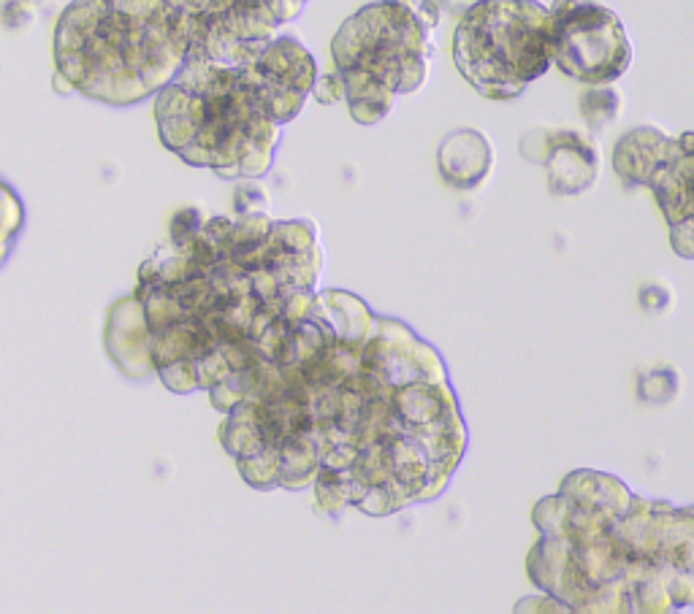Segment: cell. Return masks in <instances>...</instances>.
Wrapping results in <instances>:
<instances>
[{
  "instance_id": "16",
  "label": "cell",
  "mask_w": 694,
  "mask_h": 614,
  "mask_svg": "<svg viewBox=\"0 0 694 614\" xmlns=\"http://www.w3.org/2000/svg\"><path fill=\"white\" fill-rule=\"evenodd\" d=\"M679 393V376L670 369L652 371L641 380V398L648 404H668Z\"/></svg>"
},
{
  "instance_id": "18",
  "label": "cell",
  "mask_w": 694,
  "mask_h": 614,
  "mask_svg": "<svg viewBox=\"0 0 694 614\" xmlns=\"http://www.w3.org/2000/svg\"><path fill=\"white\" fill-rule=\"evenodd\" d=\"M234 208H237L239 214H253V212H269V199H266L264 188H258V184H242V188L237 190V199H234Z\"/></svg>"
},
{
  "instance_id": "9",
  "label": "cell",
  "mask_w": 694,
  "mask_h": 614,
  "mask_svg": "<svg viewBox=\"0 0 694 614\" xmlns=\"http://www.w3.org/2000/svg\"><path fill=\"white\" fill-rule=\"evenodd\" d=\"M521 155L548 174L554 195H581L594 188L603 168L600 146L586 130L538 128L521 139Z\"/></svg>"
},
{
  "instance_id": "4",
  "label": "cell",
  "mask_w": 694,
  "mask_h": 614,
  "mask_svg": "<svg viewBox=\"0 0 694 614\" xmlns=\"http://www.w3.org/2000/svg\"><path fill=\"white\" fill-rule=\"evenodd\" d=\"M193 43L190 16L172 0H71L54 27V74L106 106L157 95Z\"/></svg>"
},
{
  "instance_id": "11",
  "label": "cell",
  "mask_w": 694,
  "mask_h": 614,
  "mask_svg": "<svg viewBox=\"0 0 694 614\" xmlns=\"http://www.w3.org/2000/svg\"><path fill=\"white\" fill-rule=\"evenodd\" d=\"M440 177L456 190H478L494 168V146L475 128L451 130L437 150Z\"/></svg>"
},
{
  "instance_id": "8",
  "label": "cell",
  "mask_w": 694,
  "mask_h": 614,
  "mask_svg": "<svg viewBox=\"0 0 694 614\" xmlns=\"http://www.w3.org/2000/svg\"><path fill=\"white\" fill-rule=\"evenodd\" d=\"M193 25V43L215 60H239L296 20L307 0H172Z\"/></svg>"
},
{
  "instance_id": "22",
  "label": "cell",
  "mask_w": 694,
  "mask_h": 614,
  "mask_svg": "<svg viewBox=\"0 0 694 614\" xmlns=\"http://www.w3.org/2000/svg\"><path fill=\"white\" fill-rule=\"evenodd\" d=\"M25 3H43V0H25Z\"/></svg>"
},
{
  "instance_id": "13",
  "label": "cell",
  "mask_w": 694,
  "mask_h": 614,
  "mask_svg": "<svg viewBox=\"0 0 694 614\" xmlns=\"http://www.w3.org/2000/svg\"><path fill=\"white\" fill-rule=\"evenodd\" d=\"M673 136L657 125H641L619 139L614 150V171L627 188H648L657 168L668 157Z\"/></svg>"
},
{
  "instance_id": "10",
  "label": "cell",
  "mask_w": 694,
  "mask_h": 614,
  "mask_svg": "<svg viewBox=\"0 0 694 614\" xmlns=\"http://www.w3.org/2000/svg\"><path fill=\"white\" fill-rule=\"evenodd\" d=\"M648 190L670 225V244L684 260H694V133L673 136L668 157L648 182Z\"/></svg>"
},
{
  "instance_id": "17",
  "label": "cell",
  "mask_w": 694,
  "mask_h": 614,
  "mask_svg": "<svg viewBox=\"0 0 694 614\" xmlns=\"http://www.w3.org/2000/svg\"><path fill=\"white\" fill-rule=\"evenodd\" d=\"M201 225H204V217H201L195 208H182V212L177 214V217L172 219V244L174 250L182 252L185 246L190 244V241L195 239V233L201 230Z\"/></svg>"
},
{
  "instance_id": "1",
  "label": "cell",
  "mask_w": 694,
  "mask_h": 614,
  "mask_svg": "<svg viewBox=\"0 0 694 614\" xmlns=\"http://www.w3.org/2000/svg\"><path fill=\"white\" fill-rule=\"evenodd\" d=\"M529 579L572 612L668 614L694 604V507L648 501L605 471H572L534 503Z\"/></svg>"
},
{
  "instance_id": "7",
  "label": "cell",
  "mask_w": 694,
  "mask_h": 614,
  "mask_svg": "<svg viewBox=\"0 0 694 614\" xmlns=\"http://www.w3.org/2000/svg\"><path fill=\"white\" fill-rule=\"evenodd\" d=\"M554 65L581 85H614L630 71L632 41L614 9L594 0H556Z\"/></svg>"
},
{
  "instance_id": "20",
  "label": "cell",
  "mask_w": 694,
  "mask_h": 614,
  "mask_svg": "<svg viewBox=\"0 0 694 614\" xmlns=\"http://www.w3.org/2000/svg\"><path fill=\"white\" fill-rule=\"evenodd\" d=\"M313 95L318 98L320 103H326V106H331V103H337V101H345V85H342L340 74L324 76V79L315 81Z\"/></svg>"
},
{
  "instance_id": "19",
  "label": "cell",
  "mask_w": 694,
  "mask_h": 614,
  "mask_svg": "<svg viewBox=\"0 0 694 614\" xmlns=\"http://www.w3.org/2000/svg\"><path fill=\"white\" fill-rule=\"evenodd\" d=\"M33 20H36V14H33V3H25V0H5L3 5L5 27L16 30V27H27Z\"/></svg>"
},
{
  "instance_id": "15",
  "label": "cell",
  "mask_w": 694,
  "mask_h": 614,
  "mask_svg": "<svg viewBox=\"0 0 694 614\" xmlns=\"http://www.w3.org/2000/svg\"><path fill=\"white\" fill-rule=\"evenodd\" d=\"M22 222H25V208H22L14 190L5 182H0V263L9 255L11 241L20 233Z\"/></svg>"
},
{
  "instance_id": "12",
  "label": "cell",
  "mask_w": 694,
  "mask_h": 614,
  "mask_svg": "<svg viewBox=\"0 0 694 614\" xmlns=\"http://www.w3.org/2000/svg\"><path fill=\"white\" fill-rule=\"evenodd\" d=\"M106 347L125 374L147 376L155 369V363H152V331L144 315V304L139 298H128L114 306L106 331Z\"/></svg>"
},
{
  "instance_id": "5",
  "label": "cell",
  "mask_w": 694,
  "mask_h": 614,
  "mask_svg": "<svg viewBox=\"0 0 694 614\" xmlns=\"http://www.w3.org/2000/svg\"><path fill=\"white\" fill-rule=\"evenodd\" d=\"M437 22L440 11L434 5H415L413 0H375L342 22L331 57L355 123L377 125L399 95L424 87Z\"/></svg>"
},
{
  "instance_id": "6",
  "label": "cell",
  "mask_w": 694,
  "mask_h": 614,
  "mask_svg": "<svg viewBox=\"0 0 694 614\" xmlns=\"http://www.w3.org/2000/svg\"><path fill=\"white\" fill-rule=\"evenodd\" d=\"M458 74L489 101H513L554 65V14L540 0H478L453 30Z\"/></svg>"
},
{
  "instance_id": "14",
  "label": "cell",
  "mask_w": 694,
  "mask_h": 614,
  "mask_svg": "<svg viewBox=\"0 0 694 614\" xmlns=\"http://www.w3.org/2000/svg\"><path fill=\"white\" fill-rule=\"evenodd\" d=\"M621 92L614 85H592L581 95V117L586 119L589 130H605L621 117Z\"/></svg>"
},
{
  "instance_id": "3",
  "label": "cell",
  "mask_w": 694,
  "mask_h": 614,
  "mask_svg": "<svg viewBox=\"0 0 694 614\" xmlns=\"http://www.w3.org/2000/svg\"><path fill=\"white\" fill-rule=\"evenodd\" d=\"M315 81L318 65L293 36L269 38L231 63L190 47L179 74L157 92V133L190 166L223 179H258Z\"/></svg>"
},
{
  "instance_id": "21",
  "label": "cell",
  "mask_w": 694,
  "mask_h": 614,
  "mask_svg": "<svg viewBox=\"0 0 694 614\" xmlns=\"http://www.w3.org/2000/svg\"><path fill=\"white\" fill-rule=\"evenodd\" d=\"M670 304H673V293L665 284L652 282L641 290V306L646 311H665Z\"/></svg>"
},
{
  "instance_id": "2",
  "label": "cell",
  "mask_w": 694,
  "mask_h": 614,
  "mask_svg": "<svg viewBox=\"0 0 694 614\" xmlns=\"http://www.w3.org/2000/svg\"><path fill=\"white\" fill-rule=\"evenodd\" d=\"M350 382L361 393L350 503L386 517L440 496L467 449L440 353L402 322L380 320Z\"/></svg>"
}]
</instances>
